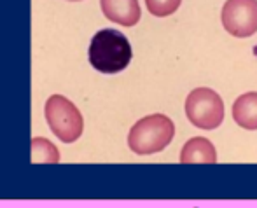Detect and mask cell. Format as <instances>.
Masks as SVG:
<instances>
[{"instance_id":"9c48e42d","label":"cell","mask_w":257,"mask_h":208,"mask_svg":"<svg viewBox=\"0 0 257 208\" xmlns=\"http://www.w3.org/2000/svg\"><path fill=\"white\" fill-rule=\"evenodd\" d=\"M60 151L51 140L42 137L32 138V163H58Z\"/></svg>"},{"instance_id":"ba28073f","label":"cell","mask_w":257,"mask_h":208,"mask_svg":"<svg viewBox=\"0 0 257 208\" xmlns=\"http://www.w3.org/2000/svg\"><path fill=\"white\" fill-rule=\"evenodd\" d=\"M233 119L243 130H257V91H248L234 100Z\"/></svg>"},{"instance_id":"8992f818","label":"cell","mask_w":257,"mask_h":208,"mask_svg":"<svg viewBox=\"0 0 257 208\" xmlns=\"http://www.w3.org/2000/svg\"><path fill=\"white\" fill-rule=\"evenodd\" d=\"M100 7L108 21L121 27H135L142 16L139 0H100Z\"/></svg>"},{"instance_id":"277c9868","label":"cell","mask_w":257,"mask_h":208,"mask_svg":"<svg viewBox=\"0 0 257 208\" xmlns=\"http://www.w3.org/2000/svg\"><path fill=\"white\" fill-rule=\"evenodd\" d=\"M186 116L200 130H215L224 121V101L210 87H196L186 98Z\"/></svg>"},{"instance_id":"5b68a950","label":"cell","mask_w":257,"mask_h":208,"mask_svg":"<svg viewBox=\"0 0 257 208\" xmlns=\"http://www.w3.org/2000/svg\"><path fill=\"white\" fill-rule=\"evenodd\" d=\"M220 20L233 37H252L257 34V0H226Z\"/></svg>"},{"instance_id":"52a82bcc","label":"cell","mask_w":257,"mask_h":208,"mask_svg":"<svg viewBox=\"0 0 257 208\" xmlns=\"http://www.w3.org/2000/svg\"><path fill=\"white\" fill-rule=\"evenodd\" d=\"M180 163L184 165H213L217 163V151L205 137H194L186 142L180 151Z\"/></svg>"},{"instance_id":"30bf717a","label":"cell","mask_w":257,"mask_h":208,"mask_svg":"<svg viewBox=\"0 0 257 208\" xmlns=\"http://www.w3.org/2000/svg\"><path fill=\"white\" fill-rule=\"evenodd\" d=\"M180 4H182V0H146L149 13L156 18H166L177 13Z\"/></svg>"},{"instance_id":"6da1fadb","label":"cell","mask_w":257,"mask_h":208,"mask_svg":"<svg viewBox=\"0 0 257 208\" xmlns=\"http://www.w3.org/2000/svg\"><path fill=\"white\" fill-rule=\"evenodd\" d=\"M133 58L128 37L114 28L96 32L88 47V60L100 74H119L130 65Z\"/></svg>"},{"instance_id":"3957f363","label":"cell","mask_w":257,"mask_h":208,"mask_svg":"<svg viewBox=\"0 0 257 208\" xmlns=\"http://www.w3.org/2000/svg\"><path fill=\"white\" fill-rule=\"evenodd\" d=\"M44 116L53 135L63 144H74L84 131L81 111L63 94H51L44 105Z\"/></svg>"},{"instance_id":"8fae6325","label":"cell","mask_w":257,"mask_h":208,"mask_svg":"<svg viewBox=\"0 0 257 208\" xmlns=\"http://www.w3.org/2000/svg\"><path fill=\"white\" fill-rule=\"evenodd\" d=\"M68 2H81V0H68Z\"/></svg>"},{"instance_id":"7a4b0ae2","label":"cell","mask_w":257,"mask_h":208,"mask_svg":"<svg viewBox=\"0 0 257 208\" xmlns=\"http://www.w3.org/2000/svg\"><path fill=\"white\" fill-rule=\"evenodd\" d=\"M175 125L165 114H151L139 119L128 133V147L139 156L161 152L172 144Z\"/></svg>"}]
</instances>
